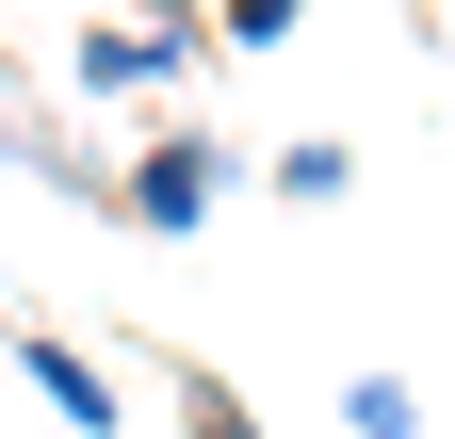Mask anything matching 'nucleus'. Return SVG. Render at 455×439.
<instances>
[{
    "instance_id": "nucleus-1",
    "label": "nucleus",
    "mask_w": 455,
    "mask_h": 439,
    "mask_svg": "<svg viewBox=\"0 0 455 439\" xmlns=\"http://www.w3.org/2000/svg\"><path fill=\"white\" fill-rule=\"evenodd\" d=\"M228 196H244V147H212V131H147V147H131V180H114V212H131V228H163V244L212 228Z\"/></svg>"
},
{
    "instance_id": "nucleus-2",
    "label": "nucleus",
    "mask_w": 455,
    "mask_h": 439,
    "mask_svg": "<svg viewBox=\"0 0 455 439\" xmlns=\"http://www.w3.org/2000/svg\"><path fill=\"white\" fill-rule=\"evenodd\" d=\"M17 374H33V407L66 423V439H114V374L66 342V325H17Z\"/></svg>"
},
{
    "instance_id": "nucleus-3",
    "label": "nucleus",
    "mask_w": 455,
    "mask_h": 439,
    "mask_svg": "<svg viewBox=\"0 0 455 439\" xmlns=\"http://www.w3.org/2000/svg\"><path fill=\"white\" fill-rule=\"evenodd\" d=\"M66 66H82L98 98H131V82H180V49H163V33H131V17H114V33H82V49H66Z\"/></svg>"
},
{
    "instance_id": "nucleus-4",
    "label": "nucleus",
    "mask_w": 455,
    "mask_h": 439,
    "mask_svg": "<svg viewBox=\"0 0 455 439\" xmlns=\"http://www.w3.org/2000/svg\"><path fill=\"white\" fill-rule=\"evenodd\" d=\"M341 423H358V439H423V391H407V374H358V391H341Z\"/></svg>"
},
{
    "instance_id": "nucleus-5",
    "label": "nucleus",
    "mask_w": 455,
    "mask_h": 439,
    "mask_svg": "<svg viewBox=\"0 0 455 439\" xmlns=\"http://www.w3.org/2000/svg\"><path fill=\"white\" fill-rule=\"evenodd\" d=\"M180 439H260V407L228 391V374H180Z\"/></svg>"
},
{
    "instance_id": "nucleus-6",
    "label": "nucleus",
    "mask_w": 455,
    "mask_h": 439,
    "mask_svg": "<svg viewBox=\"0 0 455 439\" xmlns=\"http://www.w3.org/2000/svg\"><path fill=\"white\" fill-rule=\"evenodd\" d=\"M341 180H358V163H341V147H276V196H293V212H325Z\"/></svg>"
},
{
    "instance_id": "nucleus-7",
    "label": "nucleus",
    "mask_w": 455,
    "mask_h": 439,
    "mask_svg": "<svg viewBox=\"0 0 455 439\" xmlns=\"http://www.w3.org/2000/svg\"><path fill=\"white\" fill-rule=\"evenodd\" d=\"M293 17H309V0H228V49H276Z\"/></svg>"
},
{
    "instance_id": "nucleus-8",
    "label": "nucleus",
    "mask_w": 455,
    "mask_h": 439,
    "mask_svg": "<svg viewBox=\"0 0 455 439\" xmlns=\"http://www.w3.org/2000/svg\"><path fill=\"white\" fill-rule=\"evenodd\" d=\"M390 17H423V0H390Z\"/></svg>"
}]
</instances>
